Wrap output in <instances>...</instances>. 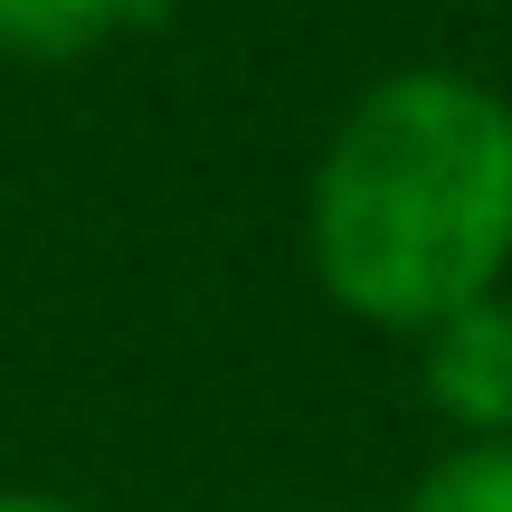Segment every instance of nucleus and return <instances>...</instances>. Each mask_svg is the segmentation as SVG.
<instances>
[{"mask_svg": "<svg viewBox=\"0 0 512 512\" xmlns=\"http://www.w3.org/2000/svg\"><path fill=\"white\" fill-rule=\"evenodd\" d=\"M408 351H418V408L456 446L512 437V294H484V304L427 323Z\"/></svg>", "mask_w": 512, "mask_h": 512, "instance_id": "nucleus-2", "label": "nucleus"}, {"mask_svg": "<svg viewBox=\"0 0 512 512\" xmlns=\"http://www.w3.org/2000/svg\"><path fill=\"white\" fill-rule=\"evenodd\" d=\"M162 19L171 0H0V67H95Z\"/></svg>", "mask_w": 512, "mask_h": 512, "instance_id": "nucleus-3", "label": "nucleus"}, {"mask_svg": "<svg viewBox=\"0 0 512 512\" xmlns=\"http://www.w3.org/2000/svg\"><path fill=\"white\" fill-rule=\"evenodd\" d=\"M0 512H86V503H67V494H29V484H10V494H0Z\"/></svg>", "mask_w": 512, "mask_h": 512, "instance_id": "nucleus-5", "label": "nucleus"}, {"mask_svg": "<svg viewBox=\"0 0 512 512\" xmlns=\"http://www.w3.org/2000/svg\"><path fill=\"white\" fill-rule=\"evenodd\" d=\"M399 512H512V437H475V446H437L418 465Z\"/></svg>", "mask_w": 512, "mask_h": 512, "instance_id": "nucleus-4", "label": "nucleus"}, {"mask_svg": "<svg viewBox=\"0 0 512 512\" xmlns=\"http://www.w3.org/2000/svg\"><path fill=\"white\" fill-rule=\"evenodd\" d=\"M304 256L332 313L418 342L512 275V95L408 57L370 76L304 181Z\"/></svg>", "mask_w": 512, "mask_h": 512, "instance_id": "nucleus-1", "label": "nucleus"}]
</instances>
